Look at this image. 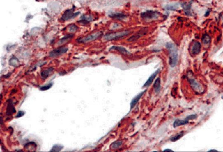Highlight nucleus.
I'll return each mask as SVG.
<instances>
[{"mask_svg":"<svg viewBox=\"0 0 223 152\" xmlns=\"http://www.w3.org/2000/svg\"><path fill=\"white\" fill-rule=\"evenodd\" d=\"M68 48L66 47H60L52 51L50 53L49 56L52 57H57L65 54L68 51Z\"/></svg>","mask_w":223,"mask_h":152,"instance_id":"nucleus-4","label":"nucleus"},{"mask_svg":"<svg viewBox=\"0 0 223 152\" xmlns=\"http://www.w3.org/2000/svg\"><path fill=\"white\" fill-rule=\"evenodd\" d=\"M77 29H78V28H77V26H75L74 24H73V25H71L69 27V32H71V33H74L77 30Z\"/></svg>","mask_w":223,"mask_h":152,"instance_id":"nucleus-22","label":"nucleus"},{"mask_svg":"<svg viewBox=\"0 0 223 152\" xmlns=\"http://www.w3.org/2000/svg\"><path fill=\"white\" fill-rule=\"evenodd\" d=\"M164 152H174V151H172V150H171V149H165V150H164Z\"/></svg>","mask_w":223,"mask_h":152,"instance_id":"nucleus-26","label":"nucleus"},{"mask_svg":"<svg viewBox=\"0 0 223 152\" xmlns=\"http://www.w3.org/2000/svg\"><path fill=\"white\" fill-rule=\"evenodd\" d=\"M123 144V141L118 140L116 142H114L112 143L111 145V148L112 150H116V149H118L121 146H122Z\"/></svg>","mask_w":223,"mask_h":152,"instance_id":"nucleus-14","label":"nucleus"},{"mask_svg":"<svg viewBox=\"0 0 223 152\" xmlns=\"http://www.w3.org/2000/svg\"><path fill=\"white\" fill-rule=\"evenodd\" d=\"M159 71V70H157L156 72H154L153 74H152L150 76V77H149V78L148 79V80H147V81H146V82L145 83L143 87H148V86H150L151 85V84L152 83L153 81L155 78L156 77V76H157V74H158Z\"/></svg>","mask_w":223,"mask_h":152,"instance_id":"nucleus-8","label":"nucleus"},{"mask_svg":"<svg viewBox=\"0 0 223 152\" xmlns=\"http://www.w3.org/2000/svg\"><path fill=\"white\" fill-rule=\"evenodd\" d=\"M201 44L200 43L198 42H196L194 44V45L192 46V54L194 55H197L201 51Z\"/></svg>","mask_w":223,"mask_h":152,"instance_id":"nucleus-9","label":"nucleus"},{"mask_svg":"<svg viewBox=\"0 0 223 152\" xmlns=\"http://www.w3.org/2000/svg\"><path fill=\"white\" fill-rule=\"evenodd\" d=\"M183 133L182 132L177 134V135L171 137L170 139V141H172V142H175V141H177L178 140L180 139L183 136Z\"/></svg>","mask_w":223,"mask_h":152,"instance_id":"nucleus-16","label":"nucleus"},{"mask_svg":"<svg viewBox=\"0 0 223 152\" xmlns=\"http://www.w3.org/2000/svg\"><path fill=\"white\" fill-rule=\"evenodd\" d=\"M129 34V32L128 31H122V32H117L116 33H111V34H108L106 35L104 37L105 40L107 41H111V40H115L118 38H120L123 36L127 35Z\"/></svg>","mask_w":223,"mask_h":152,"instance_id":"nucleus-2","label":"nucleus"},{"mask_svg":"<svg viewBox=\"0 0 223 152\" xmlns=\"http://www.w3.org/2000/svg\"><path fill=\"white\" fill-rule=\"evenodd\" d=\"M17 64V59H11L10 60V64L12 66H15Z\"/></svg>","mask_w":223,"mask_h":152,"instance_id":"nucleus-24","label":"nucleus"},{"mask_svg":"<svg viewBox=\"0 0 223 152\" xmlns=\"http://www.w3.org/2000/svg\"><path fill=\"white\" fill-rule=\"evenodd\" d=\"M37 147V145L35 142H31L27 143L24 145V148L30 151H33L32 150L35 151Z\"/></svg>","mask_w":223,"mask_h":152,"instance_id":"nucleus-13","label":"nucleus"},{"mask_svg":"<svg viewBox=\"0 0 223 152\" xmlns=\"http://www.w3.org/2000/svg\"><path fill=\"white\" fill-rule=\"evenodd\" d=\"M24 114H25V113H24L23 111H19L18 113H17V115L15 117L16 118L21 117H23V116L24 115Z\"/></svg>","mask_w":223,"mask_h":152,"instance_id":"nucleus-23","label":"nucleus"},{"mask_svg":"<svg viewBox=\"0 0 223 152\" xmlns=\"http://www.w3.org/2000/svg\"><path fill=\"white\" fill-rule=\"evenodd\" d=\"M202 40L204 44H208L210 42V38L209 36L208 35H205L203 37Z\"/></svg>","mask_w":223,"mask_h":152,"instance_id":"nucleus-20","label":"nucleus"},{"mask_svg":"<svg viewBox=\"0 0 223 152\" xmlns=\"http://www.w3.org/2000/svg\"><path fill=\"white\" fill-rule=\"evenodd\" d=\"M190 84H191L193 88H194L195 89H199V85L195 81V80H194V79H190Z\"/></svg>","mask_w":223,"mask_h":152,"instance_id":"nucleus-21","label":"nucleus"},{"mask_svg":"<svg viewBox=\"0 0 223 152\" xmlns=\"http://www.w3.org/2000/svg\"><path fill=\"white\" fill-rule=\"evenodd\" d=\"M53 86L52 83H50L44 86H41L40 88V90L42 91H45L49 90L51 88L52 86Z\"/></svg>","mask_w":223,"mask_h":152,"instance_id":"nucleus-19","label":"nucleus"},{"mask_svg":"<svg viewBox=\"0 0 223 152\" xmlns=\"http://www.w3.org/2000/svg\"><path fill=\"white\" fill-rule=\"evenodd\" d=\"M79 13H74V10L72 9L68 10L63 14L61 17V19L63 21H67L73 17H75Z\"/></svg>","mask_w":223,"mask_h":152,"instance_id":"nucleus-5","label":"nucleus"},{"mask_svg":"<svg viewBox=\"0 0 223 152\" xmlns=\"http://www.w3.org/2000/svg\"><path fill=\"white\" fill-rule=\"evenodd\" d=\"M102 33L101 32H96L94 34L89 35L84 38H82L78 40V41L80 43H86L88 42L92 41L98 39L102 35Z\"/></svg>","mask_w":223,"mask_h":152,"instance_id":"nucleus-3","label":"nucleus"},{"mask_svg":"<svg viewBox=\"0 0 223 152\" xmlns=\"http://www.w3.org/2000/svg\"><path fill=\"white\" fill-rule=\"evenodd\" d=\"M73 35H69L66 36L64 37L63 38H62V39L60 40V41L59 42V43L61 44H63V43L67 41V40H68L69 39H70L71 38H72V37H73Z\"/></svg>","mask_w":223,"mask_h":152,"instance_id":"nucleus-18","label":"nucleus"},{"mask_svg":"<svg viewBox=\"0 0 223 152\" xmlns=\"http://www.w3.org/2000/svg\"><path fill=\"white\" fill-rule=\"evenodd\" d=\"M81 21L82 22H84V21H83H83ZM84 21H85V22H87V21H85V20H84Z\"/></svg>","mask_w":223,"mask_h":152,"instance_id":"nucleus-28","label":"nucleus"},{"mask_svg":"<svg viewBox=\"0 0 223 152\" xmlns=\"http://www.w3.org/2000/svg\"><path fill=\"white\" fill-rule=\"evenodd\" d=\"M8 104L7 106V115H11L13 113L16 112V110L12 104V101H11V99L8 100Z\"/></svg>","mask_w":223,"mask_h":152,"instance_id":"nucleus-7","label":"nucleus"},{"mask_svg":"<svg viewBox=\"0 0 223 152\" xmlns=\"http://www.w3.org/2000/svg\"><path fill=\"white\" fill-rule=\"evenodd\" d=\"M146 90L142 92L139 93L138 95H137V96L135 97L132 100L131 102L130 103V110L133 109L134 108V106L137 104V103L139 101V99H140L142 96L144 95V93L146 92Z\"/></svg>","mask_w":223,"mask_h":152,"instance_id":"nucleus-6","label":"nucleus"},{"mask_svg":"<svg viewBox=\"0 0 223 152\" xmlns=\"http://www.w3.org/2000/svg\"><path fill=\"white\" fill-rule=\"evenodd\" d=\"M155 92L158 93L160 91L161 88V80L160 78L158 77L156 79L153 86Z\"/></svg>","mask_w":223,"mask_h":152,"instance_id":"nucleus-11","label":"nucleus"},{"mask_svg":"<svg viewBox=\"0 0 223 152\" xmlns=\"http://www.w3.org/2000/svg\"><path fill=\"white\" fill-rule=\"evenodd\" d=\"M218 151L216 150H210L208 151V152H217Z\"/></svg>","mask_w":223,"mask_h":152,"instance_id":"nucleus-27","label":"nucleus"},{"mask_svg":"<svg viewBox=\"0 0 223 152\" xmlns=\"http://www.w3.org/2000/svg\"><path fill=\"white\" fill-rule=\"evenodd\" d=\"M112 49L116 50H118V51H119V52L122 53V54H128V53L127 50H126L124 48H122V47H113L110 49V50Z\"/></svg>","mask_w":223,"mask_h":152,"instance_id":"nucleus-17","label":"nucleus"},{"mask_svg":"<svg viewBox=\"0 0 223 152\" xmlns=\"http://www.w3.org/2000/svg\"><path fill=\"white\" fill-rule=\"evenodd\" d=\"M64 148V146L61 144H55L53 145L50 152L61 151Z\"/></svg>","mask_w":223,"mask_h":152,"instance_id":"nucleus-15","label":"nucleus"},{"mask_svg":"<svg viewBox=\"0 0 223 152\" xmlns=\"http://www.w3.org/2000/svg\"><path fill=\"white\" fill-rule=\"evenodd\" d=\"M197 117V115H196V114H192V115H190V116H187V117H186V118L189 120H194Z\"/></svg>","mask_w":223,"mask_h":152,"instance_id":"nucleus-25","label":"nucleus"},{"mask_svg":"<svg viewBox=\"0 0 223 152\" xmlns=\"http://www.w3.org/2000/svg\"><path fill=\"white\" fill-rule=\"evenodd\" d=\"M166 47L169 51V64L171 67H175L178 61V53L176 47L174 44L171 43H167Z\"/></svg>","mask_w":223,"mask_h":152,"instance_id":"nucleus-1","label":"nucleus"},{"mask_svg":"<svg viewBox=\"0 0 223 152\" xmlns=\"http://www.w3.org/2000/svg\"><path fill=\"white\" fill-rule=\"evenodd\" d=\"M53 71V68H49L48 69L45 70L44 71H42L41 73V76L44 79H46L48 77L51 75Z\"/></svg>","mask_w":223,"mask_h":152,"instance_id":"nucleus-12","label":"nucleus"},{"mask_svg":"<svg viewBox=\"0 0 223 152\" xmlns=\"http://www.w3.org/2000/svg\"><path fill=\"white\" fill-rule=\"evenodd\" d=\"M189 120H188L187 118L183 120H180L177 119L175 120L173 124V126L174 128L178 127V126H181L187 124L188 123Z\"/></svg>","mask_w":223,"mask_h":152,"instance_id":"nucleus-10","label":"nucleus"}]
</instances>
